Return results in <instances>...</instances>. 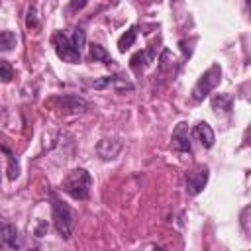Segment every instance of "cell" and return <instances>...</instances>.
Returning a JSON list of instances; mask_svg holds the SVG:
<instances>
[{
	"label": "cell",
	"mask_w": 251,
	"mask_h": 251,
	"mask_svg": "<svg viewBox=\"0 0 251 251\" xmlns=\"http://www.w3.org/2000/svg\"><path fill=\"white\" fill-rule=\"evenodd\" d=\"M90 186H92V176L86 169H73L63 178V190L75 200H86L90 194Z\"/></svg>",
	"instance_id": "obj_1"
},
{
	"label": "cell",
	"mask_w": 251,
	"mask_h": 251,
	"mask_svg": "<svg viewBox=\"0 0 251 251\" xmlns=\"http://www.w3.org/2000/svg\"><path fill=\"white\" fill-rule=\"evenodd\" d=\"M51 214H53V224L59 235L63 239H71L75 229V216L69 204H65L57 194H51Z\"/></svg>",
	"instance_id": "obj_2"
},
{
	"label": "cell",
	"mask_w": 251,
	"mask_h": 251,
	"mask_svg": "<svg viewBox=\"0 0 251 251\" xmlns=\"http://www.w3.org/2000/svg\"><path fill=\"white\" fill-rule=\"evenodd\" d=\"M220 80H222V69H220L218 63H214V65H212L208 71H204L202 76L196 80V84H194V88H192V92H190L192 102H202V100L220 84Z\"/></svg>",
	"instance_id": "obj_3"
},
{
	"label": "cell",
	"mask_w": 251,
	"mask_h": 251,
	"mask_svg": "<svg viewBox=\"0 0 251 251\" xmlns=\"http://www.w3.org/2000/svg\"><path fill=\"white\" fill-rule=\"evenodd\" d=\"M51 43H53V47H55V53H57V57L59 59H63L65 63H80V53L73 47V43H71V39L63 33V31H55L53 35H51Z\"/></svg>",
	"instance_id": "obj_4"
},
{
	"label": "cell",
	"mask_w": 251,
	"mask_h": 251,
	"mask_svg": "<svg viewBox=\"0 0 251 251\" xmlns=\"http://www.w3.org/2000/svg\"><path fill=\"white\" fill-rule=\"evenodd\" d=\"M208 176H210V171L206 165H196L194 169H190L186 173V192L190 196L200 194L208 182Z\"/></svg>",
	"instance_id": "obj_5"
},
{
	"label": "cell",
	"mask_w": 251,
	"mask_h": 251,
	"mask_svg": "<svg viewBox=\"0 0 251 251\" xmlns=\"http://www.w3.org/2000/svg\"><path fill=\"white\" fill-rule=\"evenodd\" d=\"M171 147L176 153H190V135H188V126L184 122H178L176 127L173 129Z\"/></svg>",
	"instance_id": "obj_6"
},
{
	"label": "cell",
	"mask_w": 251,
	"mask_h": 251,
	"mask_svg": "<svg viewBox=\"0 0 251 251\" xmlns=\"http://www.w3.org/2000/svg\"><path fill=\"white\" fill-rule=\"evenodd\" d=\"M120 151H122V141L120 139H100L98 145H96V153L104 161L116 159L120 155Z\"/></svg>",
	"instance_id": "obj_7"
},
{
	"label": "cell",
	"mask_w": 251,
	"mask_h": 251,
	"mask_svg": "<svg viewBox=\"0 0 251 251\" xmlns=\"http://www.w3.org/2000/svg\"><path fill=\"white\" fill-rule=\"evenodd\" d=\"M59 104H61V108H63L65 112H69V114L84 112L86 106H88L86 100L80 98V96H76V94H65V96H61V98H59Z\"/></svg>",
	"instance_id": "obj_8"
},
{
	"label": "cell",
	"mask_w": 251,
	"mask_h": 251,
	"mask_svg": "<svg viewBox=\"0 0 251 251\" xmlns=\"http://www.w3.org/2000/svg\"><path fill=\"white\" fill-rule=\"evenodd\" d=\"M153 59H155V47H149V49L137 51V53L129 59V67H131L135 73H139V71H143L149 63H153Z\"/></svg>",
	"instance_id": "obj_9"
},
{
	"label": "cell",
	"mask_w": 251,
	"mask_h": 251,
	"mask_svg": "<svg viewBox=\"0 0 251 251\" xmlns=\"http://www.w3.org/2000/svg\"><path fill=\"white\" fill-rule=\"evenodd\" d=\"M194 135L198 137V141H200L202 147H206V149H210V147L214 145V141H216L214 129H212L210 124H206V122H198V124H196V127H194Z\"/></svg>",
	"instance_id": "obj_10"
},
{
	"label": "cell",
	"mask_w": 251,
	"mask_h": 251,
	"mask_svg": "<svg viewBox=\"0 0 251 251\" xmlns=\"http://www.w3.org/2000/svg\"><path fill=\"white\" fill-rule=\"evenodd\" d=\"M0 239L4 241V245L12 247V249L20 247V235H18L16 226H12V224H6V222L0 224Z\"/></svg>",
	"instance_id": "obj_11"
},
{
	"label": "cell",
	"mask_w": 251,
	"mask_h": 251,
	"mask_svg": "<svg viewBox=\"0 0 251 251\" xmlns=\"http://www.w3.org/2000/svg\"><path fill=\"white\" fill-rule=\"evenodd\" d=\"M231 102H233V96L231 94H216L212 98V108L216 112H229L231 110Z\"/></svg>",
	"instance_id": "obj_12"
},
{
	"label": "cell",
	"mask_w": 251,
	"mask_h": 251,
	"mask_svg": "<svg viewBox=\"0 0 251 251\" xmlns=\"http://www.w3.org/2000/svg\"><path fill=\"white\" fill-rule=\"evenodd\" d=\"M16 43H18V37L14 31H10V29L0 31V51H10L16 47Z\"/></svg>",
	"instance_id": "obj_13"
},
{
	"label": "cell",
	"mask_w": 251,
	"mask_h": 251,
	"mask_svg": "<svg viewBox=\"0 0 251 251\" xmlns=\"http://www.w3.org/2000/svg\"><path fill=\"white\" fill-rule=\"evenodd\" d=\"M90 59L96 63V61H102V63H106V65H110L112 63V57L106 53V49L102 47V45H98V43H92L90 45Z\"/></svg>",
	"instance_id": "obj_14"
},
{
	"label": "cell",
	"mask_w": 251,
	"mask_h": 251,
	"mask_svg": "<svg viewBox=\"0 0 251 251\" xmlns=\"http://www.w3.org/2000/svg\"><path fill=\"white\" fill-rule=\"evenodd\" d=\"M135 37H137V29H135V27H129V29L118 39V49H120V51L129 49V47L135 43Z\"/></svg>",
	"instance_id": "obj_15"
},
{
	"label": "cell",
	"mask_w": 251,
	"mask_h": 251,
	"mask_svg": "<svg viewBox=\"0 0 251 251\" xmlns=\"http://www.w3.org/2000/svg\"><path fill=\"white\" fill-rule=\"evenodd\" d=\"M71 43H73V47L80 53V51L84 49V45H86V31H84L82 27H76L75 33H73V37H71Z\"/></svg>",
	"instance_id": "obj_16"
},
{
	"label": "cell",
	"mask_w": 251,
	"mask_h": 251,
	"mask_svg": "<svg viewBox=\"0 0 251 251\" xmlns=\"http://www.w3.org/2000/svg\"><path fill=\"white\" fill-rule=\"evenodd\" d=\"M12 78H14V67L8 61L0 59V80L2 82H10Z\"/></svg>",
	"instance_id": "obj_17"
},
{
	"label": "cell",
	"mask_w": 251,
	"mask_h": 251,
	"mask_svg": "<svg viewBox=\"0 0 251 251\" xmlns=\"http://www.w3.org/2000/svg\"><path fill=\"white\" fill-rule=\"evenodd\" d=\"M118 82H120L118 76H102V78H98V80H92L90 86H92V88H110V86H114V84H118Z\"/></svg>",
	"instance_id": "obj_18"
},
{
	"label": "cell",
	"mask_w": 251,
	"mask_h": 251,
	"mask_svg": "<svg viewBox=\"0 0 251 251\" xmlns=\"http://www.w3.org/2000/svg\"><path fill=\"white\" fill-rule=\"evenodd\" d=\"M25 25L31 29V27H37V14H35V8H29L27 10V20H25Z\"/></svg>",
	"instance_id": "obj_19"
},
{
	"label": "cell",
	"mask_w": 251,
	"mask_h": 251,
	"mask_svg": "<svg viewBox=\"0 0 251 251\" xmlns=\"http://www.w3.org/2000/svg\"><path fill=\"white\" fill-rule=\"evenodd\" d=\"M86 4H88V0H71V10L73 12H80Z\"/></svg>",
	"instance_id": "obj_20"
},
{
	"label": "cell",
	"mask_w": 251,
	"mask_h": 251,
	"mask_svg": "<svg viewBox=\"0 0 251 251\" xmlns=\"http://www.w3.org/2000/svg\"><path fill=\"white\" fill-rule=\"evenodd\" d=\"M45 227H47V226H45V224H43V222H41V224H39V227H37V231H35V233H37V235H39V237H41V235H43V231H45Z\"/></svg>",
	"instance_id": "obj_21"
},
{
	"label": "cell",
	"mask_w": 251,
	"mask_h": 251,
	"mask_svg": "<svg viewBox=\"0 0 251 251\" xmlns=\"http://www.w3.org/2000/svg\"><path fill=\"white\" fill-rule=\"evenodd\" d=\"M245 4H249V0H245Z\"/></svg>",
	"instance_id": "obj_22"
}]
</instances>
